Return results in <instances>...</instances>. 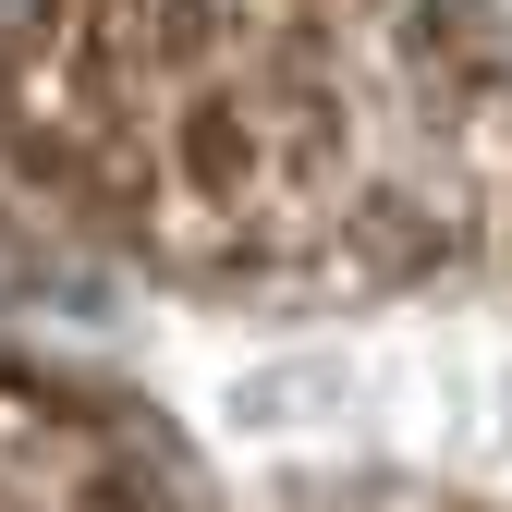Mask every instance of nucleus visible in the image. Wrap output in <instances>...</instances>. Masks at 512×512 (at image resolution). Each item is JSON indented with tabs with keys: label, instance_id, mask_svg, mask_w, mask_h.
Instances as JSON below:
<instances>
[{
	"label": "nucleus",
	"instance_id": "1",
	"mask_svg": "<svg viewBox=\"0 0 512 512\" xmlns=\"http://www.w3.org/2000/svg\"><path fill=\"white\" fill-rule=\"evenodd\" d=\"M0 512H122V476L86 415L0 391Z\"/></svg>",
	"mask_w": 512,
	"mask_h": 512
}]
</instances>
